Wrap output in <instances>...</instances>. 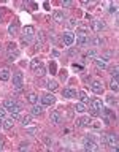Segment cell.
<instances>
[{"instance_id": "cell-7", "label": "cell", "mask_w": 119, "mask_h": 152, "mask_svg": "<svg viewBox=\"0 0 119 152\" xmlns=\"http://www.w3.org/2000/svg\"><path fill=\"white\" fill-rule=\"evenodd\" d=\"M90 89H92V92H94V94H97V95L103 94V84H102V81H99V79L90 81Z\"/></svg>"}, {"instance_id": "cell-26", "label": "cell", "mask_w": 119, "mask_h": 152, "mask_svg": "<svg viewBox=\"0 0 119 152\" xmlns=\"http://www.w3.org/2000/svg\"><path fill=\"white\" fill-rule=\"evenodd\" d=\"M41 65H43V62H41V60H40V59H33L32 62H30V68H32L33 71H35L37 68H40V66H41Z\"/></svg>"}, {"instance_id": "cell-29", "label": "cell", "mask_w": 119, "mask_h": 152, "mask_svg": "<svg viewBox=\"0 0 119 152\" xmlns=\"http://www.w3.org/2000/svg\"><path fill=\"white\" fill-rule=\"evenodd\" d=\"M26 132L29 133V135H35V133L38 132V127H37V125H33V124H30V125H27Z\"/></svg>"}, {"instance_id": "cell-24", "label": "cell", "mask_w": 119, "mask_h": 152, "mask_svg": "<svg viewBox=\"0 0 119 152\" xmlns=\"http://www.w3.org/2000/svg\"><path fill=\"white\" fill-rule=\"evenodd\" d=\"M22 33L24 35H30V37H35V29H33L32 25H26L24 30H22Z\"/></svg>"}, {"instance_id": "cell-23", "label": "cell", "mask_w": 119, "mask_h": 152, "mask_svg": "<svg viewBox=\"0 0 119 152\" xmlns=\"http://www.w3.org/2000/svg\"><path fill=\"white\" fill-rule=\"evenodd\" d=\"M33 38H35V37H30V35H24L22 33V37H21V43L27 46V44H30L33 41Z\"/></svg>"}, {"instance_id": "cell-43", "label": "cell", "mask_w": 119, "mask_h": 152, "mask_svg": "<svg viewBox=\"0 0 119 152\" xmlns=\"http://www.w3.org/2000/svg\"><path fill=\"white\" fill-rule=\"evenodd\" d=\"M51 54H52V56H54V57H59V56H61V52H59V51H57V49L51 51Z\"/></svg>"}, {"instance_id": "cell-2", "label": "cell", "mask_w": 119, "mask_h": 152, "mask_svg": "<svg viewBox=\"0 0 119 152\" xmlns=\"http://www.w3.org/2000/svg\"><path fill=\"white\" fill-rule=\"evenodd\" d=\"M105 142L108 144V147L118 151V135L116 133H109V135L105 136Z\"/></svg>"}, {"instance_id": "cell-13", "label": "cell", "mask_w": 119, "mask_h": 152, "mask_svg": "<svg viewBox=\"0 0 119 152\" xmlns=\"http://www.w3.org/2000/svg\"><path fill=\"white\" fill-rule=\"evenodd\" d=\"M30 113H32L33 116L38 117V116H41V114L45 113V108H43L41 105H37V103H35V105H32V109H30Z\"/></svg>"}, {"instance_id": "cell-18", "label": "cell", "mask_w": 119, "mask_h": 152, "mask_svg": "<svg viewBox=\"0 0 119 152\" xmlns=\"http://www.w3.org/2000/svg\"><path fill=\"white\" fill-rule=\"evenodd\" d=\"M27 101H29L30 105H35L37 101H38V95H37L35 92H30V94H27Z\"/></svg>"}, {"instance_id": "cell-40", "label": "cell", "mask_w": 119, "mask_h": 152, "mask_svg": "<svg viewBox=\"0 0 119 152\" xmlns=\"http://www.w3.org/2000/svg\"><path fill=\"white\" fill-rule=\"evenodd\" d=\"M106 101H108L109 105H116V103H118V100H116V97H114V98H113V97H108V98H106Z\"/></svg>"}, {"instance_id": "cell-35", "label": "cell", "mask_w": 119, "mask_h": 152, "mask_svg": "<svg viewBox=\"0 0 119 152\" xmlns=\"http://www.w3.org/2000/svg\"><path fill=\"white\" fill-rule=\"evenodd\" d=\"M14 105H16V101H14V100H10V98L3 101V106L7 108V109H8V108H11V106H14Z\"/></svg>"}, {"instance_id": "cell-47", "label": "cell", "mask_w": 119, "mask_h": 152, "mask_svg": "<svg viewBox=\"0 0 119 152\" xmlns=\"http://www.w3.org/2000/svg\"><path fill=\"white\" fill-rule=\"evenodd\" d=\"M109 13H111V14H114V13H116V6H111V8H109Z\"/></svg>"}, {"instance_id": "cell-21", "label": "cell", "mask_w": 119, "mask_h": 152, "mask_svg": "<svg viewBox=\"0 0 119 152\" xmlns=\"http://www.w3.org/2000/svg\"><path fill=\"white\" fill-rule=\"evenodd\" d=\"M30 124H32V117L30 116H21V125L22 127H27V125H30Z\"/></svg>"}, {"instance_id": "cell-9", "label": "cell", "mask_w": 119, "mask_h": 152, "mask_svg": "<svg viewBox=\"0 0 119 152\" xmlns=\"http://www.w3.org/2000/svg\"><path fill=\"white\" fill-rule=\"evenodd\" d=\"M56 103V97L52 94H45L41 97V105L43 106H51V105Z\"/></svg>"}, {"instance_id": "cell-36", "label": "cell", "mask_w": 119, "mask_h": 152, "mask_svg": "<svg viewBox=\"0 0 119 152\" xmlns=\"http://www.w3.org/2000/svg\"><path fill=\"white\" fill-rule=\"evenodd\" d=\"M43 142H45L46 146H51L52 144V138H49L48 135H45V136H43Z\"/></svg>"}, {"instance_id": "cell-37", "label": "cell", "mask_w": 119, "mask_h": 152, "mask_svg": "<svg viewBox=\"0 0 119 152\" xmlns=\"http://www.w3.org/2000/svg\"><path fill=\"white\" fill-rule=\"evenodd\" d=\"M49 71H51V75H56V71H57V68H56V62L49 63Z\"/></svg>"}, {"instance_id": "cell-28", "label": "cell", "mask_w": 119, "mask_h": 152, "mask_svg": "<svg viewBox=\"0 0 119 152\" xmlns=\"http://www.w3.org/2000/svg\"><path fill=\"white\" fill-rule=\"evenodd\" d=\"M109 73H111L113 79H118V78H119V66H118V65L111 66V68H109Z\"/></svg>"}, {"instance_id": "cell-46", "label": "cell", "mask_w": 119, "mask_h": 152, "mask_svg": "<svg viewBox=\"0 0 119 152\" xmlns=\"http://www.w3.org/2000/svg\"><path fill=\"white\" fill-rule=\"evenodd\" d=\"M0 117H2V119L5 117V109H3V108H0Z\"/></svg>"}, {"instance_id": "cell-20", "label": "cell", "mask_w": 119, "mask_h": 152, "mask_svg": "<svg viewBox=\"0 0 119 152\" xmlns=\"http://www.w3.org/2000/svg\"><path fill=\"white\" fill-rule=\"evenodd\" d=\"M48 89L51 92H56L59 89V82L56 81V79H51V81H48Z\"/></svg>"}, {"instance_id": "cell-22", "label": "cell", "mask_w": 119, "mask_h": 152, "mask_svg": "<svg viewBox=\"0 0 119 152\" xmlns=\"http://www.w3.org/2000/svg\"><path fill=\"white\" fill-rule=\"evenodd\" d=\"M8 111H10V114H19L21 111H22V106H21L19 103H16V105H14V106L8 108Z\"/></svg>"}, {"instance_id": "cell-49", "label": "cell", "mask_w": 119, "mask_h": 152, "mask_svg": "<svg viewBox=\"0 0 119 152\" xmlns=\"http://www.w3.org/2000/svg\"><path fill=\"white\" fill-rule=\"evenodd\" d=\"M2 122H3V119H2V117H0V127H2Z\"/></svg>"}, {"instance_id": "cell-3", "label": "cell", "mask_w": 119, "mask_h": 152, "mask_svg": "<svg viewBox=\"0 0 119 152\" xmlns=\"http://www.w3.org/2000/svg\"><path fill=\"white\" fill-rule=\"evenodd\" d=\"M84 149L89 152H97L99 151V146H97V142H94V139L90 136H86L84 138Z\"/></svg>"}, {"instance_id": "cell-17", "label": "cell", "mask_w": 119, "mask_h": 152, "mask_svg": "<svg viewBox=\"0 0 119 152\" xmlns=\"http://www.w3.org/2000/svg\"><path fill=\"white\" fill-rule=\"evenodd\" d=\"M2 127H3L5 130H11V128L14 127V120H13V119H3Z\"/></svg>"}, {"instance_id": "cell-38", "label": "cell", "mask_w": 119, "mask_h": 152, "mask_svg": "<svg viewBox=\"0 0 119 152\" xmlns=\"http://www.w3.org/2000/svg\"><path fill=\"white\" fill-rule=\"evenodd\" d=\"M67 76H68L67 70H62V71H61V79H62V81H67Z\"/></svg>"}, {"instance_id": "cell-4", "label": "cell", "mask_w": 119, "mask_h": 152, "mask_svg": "<svg viewBox=\"0 0 119 152\" xmlns=\"http://www.w3.org/2000/svg\"><path fill=\"white\" fill-rule=\"evenodd\" d=\"M49 119H51V124L52 125H61L64 122V114H61L59 111H52L49 114Z\"/></svg>"}, {"instance_id": "cell-11", "label": "cell", "mask_w": 119, "mask_h": 152, "mask_svg": "<svg viewBox=\"0 0 119 152\" xmlns=\"http://www.w3.org/2000/svg\"><path fill=\"white\" fill-rule=\"evenodd\" d=\"M52 19H54L57 24H62L64 21H67V18H65V13L61 11V10H56V11L52 13Z\"/></svg>"}, {"instance_id": "cell-48", "label": "cell", "mask_w": 119, "mask_h": 152, "mask_svg": "<svg viewBox=\"0 0 119 152\" xmlns=\"http://www.w3.org/2000/svg\"><path fill=\"white\" fill-rule=\"evenodd\" d=\"M3 149V142H2V138H0V151Z\"/></svg>"}, {"instance_id": "cell-1", "label": "cell", "mask_w": 119, "mask_h": 152, "mask_svg": "<svg viewBox=\"0 0 119 152\" xmlns=\"http://www.w3.org/2000/svg\"><path fill=\"white\" fill-rule=\"evenodd\" d=\"M89 103V111L92 113V116H102L103 111V101L99 98H92V100H87Z\"/></svg>"}, {"instance_id": "cell-44", "label": "cell", "mask_w": 119, "mask_h": 152, "mask_svg": "<svg viewBox=\"0 0 119 152\" xmlns=\"http://www.w3.org/2000/svg\"><path fill=\"white\" fill-rule=\"evenodd\" d=\"M68 54H70V56H78V51L76 49H70V52H68Z\"/></svg>"}, {"instance_id": "cell-19", "label": "cell", "mask_w": 119, "mask_h": 152, "mask_svg": "<svg viewBox=\"0 0 119 152\" xmlns=\"http://www.w3.org/2000/svg\"><path fill=\"white\" fill-rule=\"evenodd\" d=\"M90 44H94V46H102L103 44V38L99 37V35H95V37L90 38Z\"/></svg>"}, {"instance_id": "cell-15", "label": "cell", "mask_w": 119, "mask_h": 152, "mask_svg": "<svg viewBox=\"0 0 119 152\" xmlns=\"http://www.w3.org/2000/svg\"><path fill=\"white\" fill-rule=\"evenodd\" d=\"M10 76H11V73H10V70L8 68H2L0 70V81H8L10 79Z\"/></svg>"}, {"instance_id": "cell-25", "label": "cell", "mask_w": 119, "mask_h": 152, "mask_svg": "<svg viewBox=\"0 0 119 152\" xmlns=\"http://www.w3.org/2000/svg\"><path fill=\"white\" fill-rule=\"evenodd\" d=\"M75 109H76L78 113H86V111H87V106H86V103H83V101H78L76 106H75Z\"/></svg>"}, {"instance_id": "cell-50", "label": "cell", "mask_w": 119, "mask_h": 152, "mask_svg": "<svg viewBox=\"0 0 119 152\" xmlns=\"http://www.w3.org/2000/svg\"><path fill=\"white\" fill-rule=\"evenodd\" d=\"M0 22H2V14H0Z\"/></svg>"}, {"instance_id": "cell-32", "label": "cell", "mask_w": 119, "mask_h": 152, "mask_svg": "<svg viewBox=\"0 0 119 152\" xmlns=\"http://www.w3.org/2000/svg\"><path fill=\"white\" fill-rule=\"evenodd\" d=\"M109 87H111V90L114 92V94H118V90H119V86H118V79H113V81H111V84H109Z\"/></svg>"}, {"instance_id": "cell-39", "label": "cell", "mask_w": 119, "mask_h": 152, "mask_svg": "<svg viewBox=\"0 0 119 152\" xmlns=\"http://www.w3.org/2000/svg\"><path fill=\"white\" fill-rule=\"evenodd\" d=\"M37 40H38L40 43H41V41L45 40V33H43V30H38V38H37Z\"/></svg>"}, {"instance_id": "cell-27", "label": "cell", "mask_w": 119, "mask_h": 152, "mask_svg": "<svg viewBox=\"0 0 119 152\" xmlns=\"http://www.w3.org/2000/svg\"><path fill=\"white\" fill-rule=\"evenodd\" d=\"M76 95H78V100H80V101H83V103H86V101L89 100L84 90H78V92H76Z\"/></svg>"}, {"instance_id": "cell-45", "label": "cell", "mask_w": 119, "mask_h": 152, "mask_svg": "<svg viewBox=\"0 0 119 152\" xmlns=\"http://www.w3.org/2000/svg\"><path fill=\"white\" fill-rule=\"evenodd\" d=\"M40 49H41V43L38 41V43L35 44V51H40Z\"/></svg>"}, {"instance_id": "cell-41", "label": "cell", "mask_w": 119, "mask_h": 152, "mask_svg": "<svg viewBox=\"0 0 119 152\" xmlns=\"http://www.w3.org/2000/svg\"><path fill=\"white\" fill-rule=\"evenodd\" d=\"M49 38H51L52 43H57V35L54 33V32H51V35H49Z\"/></svg>"}, {"instance_id": "cell-16", "label": "cell", "mask_w": 119, "mask_h": 152, "mask_svg": "<svg viewBox=\"0 0 119 152\" xmlns=\"http://www.w3.org/2000/svg\"><path fill=\"white\" fill-rule=\"evenodd\" d=\"M94 63H95V66H97V68H102V70L108 68V63H106V59H95V60H94Z\"/></svg>"}, {"instance_id": "cell-34", "label": "cell", "mask_w": 119, "mask_h": 152, "mask_svg": "<svg viewBox=\"0 0 119 152\" xmlns=\"http://www.w3.org/2000/svg\"><path fill=\"white\" fill-rule=\"evenodd\" d=\"M97 52H99V51H97L95 48H90L89 51H86V56H87V57H95Z\"/></svg>"}, {"instance_id": "cell-14", "label": "cell", "mask_w": 119, "mask_h": 152, "mask_svg": "<svg viewBox=\"0 0 119 152\" xmlns=\"http://www.w3.org/2000/svg\"><path fill=\"white\" fill-rule=\"evenodd\" d=\"M18 27H19V21H18V19H14V21L10 24V27H8V33H10V35H14V33L18 32Z\"/></svg>"}, {"instance_id": "cell-33", "label": "cell", "mask_w": 119, "mask_h": 152, "mask_svg": "<svg viewBox=\"0 0 119 152\" xmlns=\"http://www.w3.org/2000/svg\"><path fill=\"white\" fill-rule=\"evenodd\" d=\"M67 27L68 29H75V27H76V19H75V18L67 19Z\"/></svg>"}, {"instance_id": "cell-31", "label": "cell", "mask_w": 119, "mask_h": 152, "mask_svg": "<svg viewBox=\"0 0 119 152\" xmlns=\"http://www.w3.org/2000/svg\"><path fill=\"white\" fill-rule=\"evenodd\" d=\"M30 149V144H29V141H21V144H19V151H29Z\"/></svg>"}, {"instance_id": "cell-10", "label": "cell", "mask_w": 119, "mask_h": 152, "mask_svg": "<svg viewBox=\"0 0 119 152\" xmlns=\"http://www.w3.org/2000/svg\"><path fill=\"white\" fill-rule=\"evenodd\" d=\"M106 25H105V21L103 19H94L92 21V25H90V29H92L94 32H100V30H103Z\"/></svg>"}, {"instance_id": "cell-30", "label": "cell", "mask_w": 119, "mask_h": 152, "mask_svg": "<svg viewBox=\"0 0 119 152\" xmlns=\"http://www.w3.org/2000/svg\"><path fill=\"white\" fill-rule=\"evenodd\" d=\"M46 75V68H45V66H40V68H37L35 70V76H38V78H43V76H45Z\"/></svg>"}, {"instance_id": "cell-6", "label": "cell", "mask_w": 119, "mask_h": 152, "mask_svg": "<svg viewBox=\"0 0 119 152\" xmlns=\"http://www.w3.org/2000/svg\"><path fill=\"white\" fill-rule=\"evenodd\" d=\"M13 86H14V89H16L18 92L22 89V73L21 71H16L13 75Z\"/></svg>"}, {"instance_id": "cell-12", "label": "cell", "mask_w": 119, "mask_h": 152, "mask_svg": "<svg viewBox=\"0 0 119 152\" xmlns=\"http://www.w3.org/2000/svg\"><path fill=\"white\" fill-rule=\"evenodd\" d=\"M62 97L64 98H75L76 97V89H73V87L64 89V90H62Z\"/></svg>"}, {"instance_id": "cell-42", "label": "cell", "mask_w": 119, "mask_h": 152, "mask_svg": "<svg viewBox=\"0 0 119 152\" xmlns=\"http://www.w3.org/2000/svg\"><path fill=\"white\" fill-rule=\"evenodd\" d=\"M71 5H73L71 2H62V6H64V8H70Z\"/></svg>"}, {"instance_id": "cell-5", "label": "cell", "mask_w": 119, "mask_h": 152, "mask_svg": "<svg viewBox=\"0 0 119 152\" xmlns=\"http://www.w3.org/2000/svg\"><path fill=\"white\" fill-rule=\"evenodd\" d=\"M90 124H92V119H90L89 116H81V117H78V119L75 120V125L80 127V128H83V127H89Z\"/></svg>"}, {"instance_id": "cell-8", "label": "cell", "mask_w": 119, "mask_h": 152, "mask_svg": "<svg viewBox=\"0 0 119 152\" xmlns=\"http://www.w3.org/2000/svg\"><path fill=\"white\" fill-rule=\"evenodd\" d=\"M61 38H62V43H64L65 46H71V44L75 43V35L70 33V32H64Z\"/></svg>"}]
</instances>
